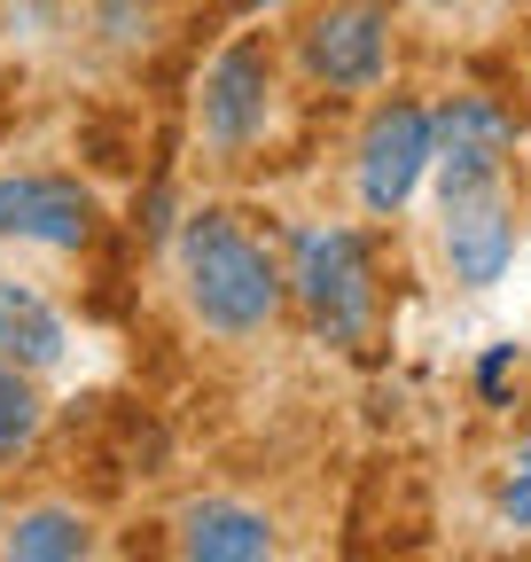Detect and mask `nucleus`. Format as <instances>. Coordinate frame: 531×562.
<instances>
[{"mask_svg":"<svg viewBox=\"0 0 531 562\" xmlns=\"http://www.w3.org/2000/svg\"><path fill=\"white\" fill-rule=\"evenodd\" d=\"M172 290H180L188 328L212 344H258L290 321L282 243L258 235L227 203H195L172 227Z\"/></svg>","mask_w":531,"mask_h":562,"instance_id":"nucleus-1","label":"nucleus"},{"mask_svg":"<svg viewBox=\"0 0 531 562\" xmlns=\"http://www.w3.org/2000/svg\"><path fill=\"white\" fill-rule=\"evenodd\" d=\"M282 266H290V313L313 328L328 351H360L383 321V281L375 250L344 220H290L282 227Z\"/></svg>","mask_w":531,"mask_h":562,"instance_id":"nucleus-2","label":"nucleus"},{"mask_svg":"<svg viewBox=\"0 0 531 562\" xmlns=\"http://www.w3.org/2000/svg\"><path fill=\"white\" fill-rule=\"evenodd\" d=\"M282 47L266 32H235L195 70V149L212 165H250L282 133Z\"/></svg>","mask_w":531,"mask_h":562,"instance_id":"nucleus-3","label":"nucleus"},{"mask_svg":"<svg viewBox=\"0 0 531 562\" xmlns=\"http://www.w3.org/2000/svg\"><path fill=\"white\" fill-rule=\"evenodd\" d=\"M282 63L313 94H375L391 79V0H313Z\"/></svg>","mask_w":531,"mask_h":562,"instance_id":"nucleus-4","label":"nucleus"},{"mask_svg":"<svg viewBox=\"0 0 531 562\" xmlns=\"http://www.w3.org/2000/svg\"><path fill=\"white\" fill-rule=\"evenodd\" d=\"M430 149H438V117L430 102L415 94H383L368 117H360V140H352V195L368 220H398L407 195L422 188L430 172Z\"/></svg>","mask_w":531,"mask_h":562,"instance_id":"nucleus-5","label":"nucleus"},{"mask_svg":"<svg viewBox=\"0 0 531 562\" xmlns=\"http://www.w3.org/2000/svg\"><path fill=\"white\" fill-rule=\"evenodd\" d=\"M0 243L79 258L102 243V195L79 172H0Z\"/></svg>","mask_w":531,"mask_h":562,"instance_id":"nucleus-6","label":"nucleus"},{"mask_svg":"<svg viewBox=\"0 0 531 562\" xmlns=\"http://www.w3.org/2000/svg\"><path fill=\"white\" fill-rule=\"evenodd\" d=\"M430 117H438V149H430L438 203L508 180V157H516V110H508L500 94H445Z\"/></svg>","mask_w":531,"mask_h":562,"instance_id":"nucleus-7","label":"nucleus"},{"mask_svg":"<svg viewBox=\"0 0 531 562\" xmlns=\"http://www.w3.org/2000/svg\"><path fill=\"white\" fill-rule=\"evenodd\" d=\"M516 243H523V211H516L508 180L438 203V250H445V273L461 290H493V281L516 266Z\"/></svg>","mask_w":531,"mask_h":562,"instance_id":"nucleus-8","label":"nucleus"},{"mask_svg":"<svg viewBox=\"0 0 531 562\" xmlns=\"http://www.w3.org/2000/svg\"><path fill=\"white\" fill-rule=\"evenodd\" d=\"M282 524L242 492H195L172 516V562H274Z\"/></svg>","mask_w":531,"mask_h":562,"instance_id":"nucleus-9","label":"nucleus"},{"mask_svg":"<svg viewBox=\"0 0 531 562\" xmlns=\"http://www.w3.org/2000/svg\"><path fill=\"white\" fill-rule=\"evenodd\" d=\"M0 562H102V524L63 492H39L0 508Z\"/></svg>","mask_w":531,"mask_h":562,"instance_id":"nucleus-10","label":"nucleus"},{"mask_svg":"<svg viewBox=\"0 0 531 562\" xmlns=\"http://www.w3.org/2000/svg\"><path fill=\"white\" fill-rule=\"evenodd\" d=\"M0 360L32 368L39 383L71 360V321H63V305L16 266H0Z\"/></svg>","mask_w":531,"mask_h":562,"instance_id":"nucleus-11","label":"nucleus"},{"mask_svg":"<svg viewBox=\"0 0 531 562\" xmlns=\"http://www.w3.org/2000/svg\"><path fill=\"white\" fill-rule=\"evenodd\" d=\"M39 430H47V391H39V375L16 368V360H0V469L24 461V453L39 446Z\"/></svg>","mask_w":531,"mask_h":562,"instance_id":"nucleus-12","label":"nucleus"},{"mask_svg":"<svg viewBox=\"0 0 531 562\" xmlns=\"http://www.w3.org/2000/svg\"><path fill=\"white\" fill-rule=\"evenodd\" d=\"M493 516L508 524V531H531V430L508 446V461H500V484H493Z\"/></svg>","mask_w":531,"mask_h":562,"instance_id":"nucleus-13","label":"nucleus"},{"mask_svg":"<svg viewBox=\"0 0 531 562\" xmlns=\"http://www.w3.org/2000/svg\"><path fill=\"white\" fill-rule=\"evenodd\" d=\"M508 368H516V344H493L485 368H477V391H485L493 406H500V391H508Z\"/></svg>","mask_w":531,"mask_h":562,"instance_id":"nucleus-14","label":"nucleus"},{"mask_svg":"<svg viewBox=\"0 0 531 562\" xmlns=\"http://www.w3.org/2000/svg\"><path fill=\"white\" fill-rule=\"evenodd\" d=\"M227 16H274V9H290V0H219Z\"/></svg>","mask_w":531,"mask_h":562,"instance_id":"nucleus-15","label":"nucleus"},{"mask_svg":"<svg viewBox=\"0 0 531 562\" xmlns=\"http://www.w3.org/2000/svg\"><path fill=\"white\" fill-rule=\"evenodd\" d=\"M415 9H470V0H415Z\"/></svg>","mask_w":531,"mask_h":562,"instance_id":"nucleus-16","label":"nucleus"}]
</instances>
